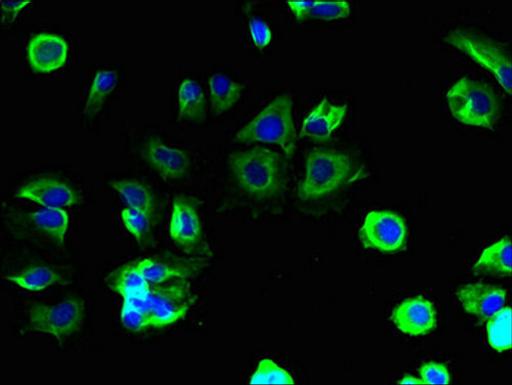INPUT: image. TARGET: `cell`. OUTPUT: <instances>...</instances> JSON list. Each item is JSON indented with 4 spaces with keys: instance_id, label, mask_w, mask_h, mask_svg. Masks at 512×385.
Segmentation results:
<instances>
[{
    "instance_id": "1",
    "label": "cell",
    "mask_w": 512,
    "mask_h": 385,
    "mask_svg": "<svg viewBox=\"0 0 512 385\" xmlns=\"http://www.w3.org/2000/svg\"><path fill=\"white\" fill-rule=\"evenodd\" d=\"M366 176L365 168L350 154L328 148H313L306 157L305 174L297 195L302 201H317L353 185Z\"/></svg>"
},
{
    "instance_id": "2",
    "label": "cell",
    "mask_w": 512,
    "mask_h": 385,
    "mask_svg": "<svg viewBox=\"0 0 512 385\" xmlns=\"http://www.w3.org/2000/svg\"><path fill=\"white\" fill-rule=\"evenodd\" d=\"M228 167L238 187L260 200L278 196L285 188L284 162L279 153L255 147L229 156Z\"/></svg>"
},
{
    "instance_id": "3",
    "label": "cell",
    "mask_w": 512,
    "mask_h": 385,
    "mask_svg": "<svg viewBox=\"0 0 512 385\" xmlns=\"http://www.w3.org/2000/svg\"><path fill=\"white\" fill-rule=\"evenodd\" d=\"M448 109L459 123L493 131L501 117V99L490 84L471 77L458 79L446 94Z\"/></svg>"
},
{
    "instance_id": "4",
    "label": "cell",
    "mask_w": 512,
    "mask_h": 385,
    "mask_svg": "<svg viewBox=\"0 0 512 385\" xmlns=\"http://www.w3.org/2000/svg\"><path fill=\"white\" fill-rule=\"evenodd\" d=\"M293 102L287 95L275 98L236 134L243 143L274 144L287 157L295 152L296 132L292 115Z\"/></svg>"
},
{
    "instance_id": "5",
    "label": "cell",
    "mask_w": 512,
    "mask_h": 385,
    "mask_svg": "<svg viewBox=\"0 0 512 385\" xmlns=\"http://www.w3.org/2000/svg\"><path fill=\"white\" fill-rule=\"evenodd\" d=\"M444 41L490 72L503 91L508 96L512 95L511 59L497 42L485 35L464 30L450 32Z\"/></svg>"
},
{
    "instance_id": "6",
    "label": "cell",
    "mask_w": 512,
    "mask_h": 385,
    "mask_svg": "<svg viewBox=\"0 0 512 385\" xmlns=\"http://www.w3.org/2000/svg\"><path fill=\"white\" fill-rule=\"evenodd\" d=\"M195 304L187 280L151 285L145 296V314L151 328H164L184 319Z\"/></svg>"
},
{
    "instance_id": "7",
    "label": "cell",
    "mask_w": 512,
    "mask_h": 385,
    "mask_svg": "<svg viewBox=\"0 0 512 385\" xmlns=\"http://www.w3.org/2000/svg\"><path fill=\"white\" fill-rule=\"evenodd\" d=\"M85 304L79 297H70L57 304H34L27 313L31 331L62 339L73 335L82 326Z\"/></svg>"
},
{
    "instance_id": "8",
    "label": "cell",
    "mask_w": 512,
    "mask_h": 385,
    "mask_svg": "<svg viewBox=\"0 0 512 385\" xmlns=\"http://www.w3.org/2000/svg\"><path fill=\"white\" fill-rule=\"evenodd\" d=\"M362 245L384 254L401 251L408 239L405 221L396 212L374 209L367 213L359 231Z\"/></svg>"
},
{
    "instance_id": "9",
    "label": "cell",
    "mask_w": 512,
    "mask_h": 385,
    "mask_svg": "<svg viewBox=\"0 0 512 385\" xmlns=\"http://www.w3.org/2000/svg\"><path fill=\"white\" fill-rule=\"evenodd\" d=\"M139 153L151 170L166 182L182 180L191 169L188 151L167 144L157 135H146L139 144Z\"/></svg>"
},
{
    "instance_id": "10",
    "label": "cell",
    "mask_w": 512,
    "mask_h": 385,
    "mask_svg": "<svg viewBox=\"0 0 512 385\" xmlns=\"http://www.w3.org/2000/svg\"><path fill=\"white\" fill-rule=\"evenodd\" d=\"M203 227L198 200L181 195L175 198L169 221V236L185 251L191 253L203 243Z\"/></svg>"
},
{
    "instance_id": "11",
    "label": "cell",
    "mask_w": 512,
    "mask_h": 385,
    "mask_svg": "<svg viewBox=\"0 0 512 385\" xmlns=\"http://www.w3.org/2000/svg\"><path fill=\"white\" fill-rule=\"evenodd\" d=\"M16 198L41 208H69L78 205L80 193L64 181L52 177H38L25 182L16 192Z\"/></svg>"
},
{
    "instance_id": "12",
    "label": "cell",
    "mask_w": 512,
    "mask_h": 385,
    "mask_svg": "<svg viewBox=\"0 0 512 385\" xmlns=\"http://www.w3.org/2000/svg\"><path fill=\"white\" fill-rule=\"evenodd\" d=\"M455 296L462 309L481 323L491 319L506 303L504 289L484 282L466 284L456 290Z\"/></svg>"
},
{
    "instance_id": "13",
    "label": "cell",
    "mask_w": 512,
    "mask_h": 385,
    "mask_svg": "<svg viewBox=\"0 0 512 385\" xmlns=\"http://www.w3.org/2000/svg\"><path fill=\"white\" fill-rule=\"evenodd\" d=\"M69 58V45L59 34L42 32L33 36L27 47L31 69L40 74H50L62 69Z\"/></svg>"
},
{
    "instance_id": "14",
    "label": "cell",
    "mask_w": 512,
    "mask_h": 385,
    "mask_svg": "<svg viewBox=\"0 0 512 385\" xmlns=\"http://www.w3.org/2000/svg\"><path fill=\"white\" fill-rule=\"evenodd\" d=\"M391 319L400 332L413 337L431 333L438 322L434 304L423 296L406 298L394 309Z\"/></svg>"
},
{
    "instance_id": "15",
    "label": "cell",
    "mask_w": 512,
    "mask_h": 385,
    "mask_svg": "<svg viewBox=\"0 0 512 385\" xmlns=\"http://www.w3.org/2000/svg\"><path fill=\"white\" fill-rule=\"evenodd\" d=\"M347 114V104L322 99L304 118L300 136L315 142L328 141L343 125Z\"/></svg>"
},
{
    "instance_id": "16",
    "label": "cell",
    "mask_w": 512,
    "mask_h": 385,
    "mask_svg": "<svg viewBox=\"0 0 512 385\" xmlns=\"http://www.w3.org/2000/svg\"><path fill=\"white\" fill-rule=\"evenodd\" d=\"M119 73L110 68L95 71L81 102V116L94 120L100 115L119 84Z\"/></svg>"
},
{
    "instance_id": "17",
    "label": "cell",
    "mask_w": 512,
    "mask_h": 385,
    "mask_svg": "<svg viewBox=\"0 0 512 385\" xmlns=\"http://www.w3.org/2000/svg\"><path fill=\"white\" fill-rule=\"evenodd\" d=\"M134 264L150 285L188 280L197 270L196 265L177 258H146Z\"/></svg>"
},
{
    "instance_id": "18",
    "label": "cell",
    "mask_w": 512,
    "mask_h": 385,
    "mask_svg": "<svg viewBox=\"0 0 512 385\" xmlns=\"http://www.w3.org/2000/svg\"><path fill=\"white\" fill-rule=\"evenodd\" d=\"M175 102L177 115L184 122L198 124L205 120L207 99L196 79L187 77L178 82Z\"/></svg>"
},
{
    "instance_id": "19",
    "label": "cell",
    "mask_w": 512,
    "mask_h": 385,
    "mask_svg": "<svg viewBox=\"0 0 512 385\" xmlns=\"http://www.w3.org/2000/svg\"><path fill=\"white\" fill-rule=\"evenodd\" d=\"M207 88L211 110L217 116L234 109L244 93V87L239 81L222 72L209 76Z\"/></svg>"
},
{
    "instance_id": "20",
    "label": "cell",
    "mask_w": 512,
    "mask_h": 385,
    "mask_svg": "<svg viewBox=\"0 0 512 385\" xmlns=\"http://www.w3.org/2000/svg\"><path fill=\"white\" fill-rule=\"evenodd\" d=\"M287 7L298 22L309 20H322L334 22L345 20L352 15V6L345 0H334V2H300V0H290Z\"/></svg>"
},
{
    "instance_id": "21",
    "label": "cell",
    "mask_w": 512,
    "mask_h": 385,
    "mask_svg": "<svg viewBox=\"0 0 512 385\" xmlns=\"http://www.w3.org/2000/svg\"><path fill=\"white\" fill-rule=\"evenodd\" d=\"M5 279L13 286L28 292L45 291L66 283L64 275L48 265H31L7 275Z\"/></svg>"
},
{
    "instance_id": "22",
    "label": "cell",
    "mask_w": 512,
    "mask_h": 385,
    "mask_svg": "<svg viewBox=\"0 0 512 385\" xmlns=\"http://www.w3.org/2000/svg\"><path fill=\"white\" fill-rule=\"evenodd\" d=\"M109 188L119 197L126 209L157 211V199L147 184L135 179H115L108 183Z\"/></svg>"
},
{
    "instance_id": "23",
    "label": "cell",
    "mask_w": 512,
    "mask_h": 385,
    "mask_svg": "<svg viewBox=\"0 0 512 385\" xmlns=\"http://www.w3.org/2000/svg\"><path fill=\"white\" fill-rule=\"evenodd\" d=\"M30 226L38 234L63 243L70 226V218L65 209L41 208L27 216Z\"/></svg>"
},
{
    "instance_id": "24",
    "label": "cell",
    "mask_w": 512,
    "mask_h": 385,
    "mask_svg": "<svg viewBox=\"0 0 512 385\" xmlns=\"http://www.w3.org/2000/svg\"><path fill=\"white\" fill-rule=\"evenodd\" d=\"M477 274L510 276L512 273L511 240L504 237L487 247L474 266Z\"/></svg>"
},
{
    "instance_id": "25",
    "label": "cell",
    "mask_w": 512,
    "mask_h": 385,
    "mask_svg": "<svg viewBox=\"0 0 512 385\" xmlns=\"http://www.w3.org/2000/svg\"><path fill=\"white\" fill-rule=\"evenodd\" d=\"M108 287L121 297L141 296L148 293L151 285L138 271L134 262L111 272L107 278Z\"/></svg>"
},
{
    "instance_id": "26",
    "label": "cell",
    "mask_w": 512,
    "mask_h": 385,
    "mask_svg": "<svg viewBox=\"0 0 512 385\" xmlns=\"http://www.w3.org/2000/svg\"><path fill=\"white\" fill-rule=\"evenodd\" d=\"M488 341L493 350L499 353L512 347V311L504 307L487 324Z\"/></svg>"
},
{
    "instance_id": "27",
    "label": "cell",
    "mask_w": 512,
    "mask_h": 385,
    "mask_svg": "<svg viewBox=\"0 0 512 385\" xmlns=\"http://www.w3.org/2000/svg\"><path fill=\"white\" fill-rule=\"evenodd\" d=\"M156 215L147 211H136L122 208L120 221L128 234H131L139 243H143L150 233Z\"/></svg>"
},
{
    "instance_id": "28",
    "label": "cell",
    "mask_w": 512,
    "mask_h": 385,
    "mask_svg": "<svg viewBox=\"0 0 512 385\" xmlns=\"http://www.w3.org/2000/svg\"><path fill=\"white\" fill-rule=\"evenodd\" d=\"M250 384H295L292 375L271 359H263L249 379Z\"/></svg>"
},
{
    "instance_id": "29",
    "label": "cell",
    "mask_w": 512,
    "mask_h": 385,
    "mask_svg": "<svg viewBox=\"0 0 512 385\" xmlns=\"http://www.w3.org/2000/svg\"><path fill=\"white\" fill-rule=\"evenodd\" d=\"M248 36L252 45L260 50L267 49L272 42L271 26L260 16H250L248 20Z\"/></svg>"
},
{
    "instance_id": "30",
    "label": "cell",
    "mask_w": 512,
    "mask_h": 385,
    "mask_svg": "<svg viewBox=\"0 0 512 385\" xmlns=\"http://www.w3.org/2000/svg\"><path fill=\"white\" fill-rule=\"evenodd\" d=\"M419 377L426 385H448L451 376L448 368L438 362L424 363L418 370Z\"/></svg>"
},
{
    "instance_id": "31",
    "label": "cell",
    "mask_w": 512,
    "mask_h": 385,
    "mask_svg": "<svg viewBox=\"0 0 512 385\" xmlns=\"http://www.w3.org/2000/svg\"><path fill=\"white\" fill-rule=\"evenodd\" d=\"M120 320L124 327L131 331H142L151 328V322L147 315L127 305L122 306Z\"/></svg>"
},
{
    "instance_id": "32",
    "label": "cell",
    "mask_w": 512,
    "mask_h": 385,
    "mask_svg": "<svg viewBox=\"0 0 512 385\" xmlns=\"http://www.w3.org/2000/svg\"><path fill=\"white\" fill-rule=\"evenodd\" d=\"M32 4L33 2H30V0H23V2L4 0V2H0V5H2V24H11L17 21L20 15Z\"/></svg>"
},
{
    "instance_id": "33",
    "label": "cell",
    "mask_w": 512,
    "mask_h": 385,
    "mask_svg": "<svg viewBox=\"0 0 512 385\" xmlns=\"http://www.w3.org/2000/svg\"><path fill=\"white\" fill-rule=\"evenodd\" d=\"M399 384H423L420 378H417L412 375H406L402 379L399 380Z\"/></svg>"
}]
</instances>
